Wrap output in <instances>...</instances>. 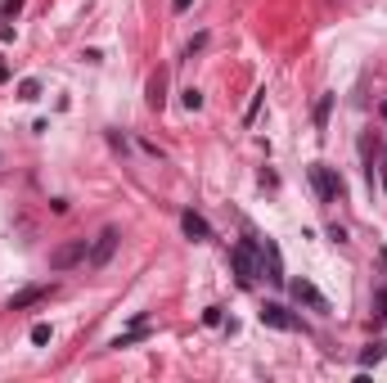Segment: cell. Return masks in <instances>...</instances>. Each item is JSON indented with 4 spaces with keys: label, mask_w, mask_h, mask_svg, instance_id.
Returning <instances> with one entry per match:
<instances>
[{
    "label": "cell",
    "mask_w": 387,
    "mask_h": 383,
    "mask_svg": "<svg viewBox=\"0 0 387 383\" xmlns=\"http://www.w3.org/2000/svg\"><path fill=\"white\" fill-rule=\"evenodd\" d=\"M257 252H262V244H257L252 235H248V239H243V244L230 252L234 275H239V285H243V289H252V280H257Z\"/></svg>",
    "instance_id": "1"
},
{
    "label": "cell",
    "mask_w": 387,
    "mask_h": 383,
    "mask_svg": "<svg viewBox=\"0 0 387 383\" xmlns=\"http://www.w3.org/2000/svg\"><path fill=\"white\" fill-rule=\"evenodd\" d=\"M113 252H118V225H104V230L95 235L91 252H86V262H91L95 271H99V266H108V257H113Z\"/></svg>",
    "instance_id": "2"
},
{
    "label": "cell",
    "mask_w": 387,
    "mask_h": 383,
    "mask_svg": "<svg viewBox=\"0 0 387 383\" xmlns=\"http://www.w3.org/2000/svg\"><path fill=\"white\" fill-rule=\"evenodd\" d=\"M86 252H91V239H73V244H63V248L50 252V266H54V271H68V266L86 262Z\"/></svg>",
    "instance_id": "3"
},
{
    "label": "cell",
    "mask_w": 387,
    "mask_h": 383,
    "mask_svg": "<svg viewBox=\"0 0 387 383\" xmlns=\"http://www.w3.org/2000/svg\"><path fill=\"white\" fill-rule=\"evenodd\" d=\"M311 180H315V190H320L324 203H334V198L342 194V176H334L324 163H315V167H311Z\"/></svg>",
    "instance_id": "4"
},
{
    "label": "cell",
    "mask_w": 387,
    "mask_h": 383,
    "mask_svg": "<svg viewBox=\"0 0 387 383\" xmlns=\"http://www.w3.org/2000/svg\"><path fill=\"white\" fill-rule=\"evenodd\" d=\"M293 297H297L302 307H311V311H329V297L315 289L311 280H293Z\"/></svg>",
    "instance_id": "5"
},
{
    "label": "cell",
    "mask_w": 387,
    "mask_h": 383,
    "mask_svg": "<svg viewBox=\"0 0 387 383\" xmlns=\"http://www.w3.org/2000/svg\"><path fill=\"white\" fill-rule=\"evenodd\" d=\"M262 325H270V330H297V316L289 307H279V302H266L262 307Z\"/></svg>",
    "instance_id": "6"
},
{
    "label": "cell",
    "mask_w": 387,
    "mask_h": 383,
    "mask_svg": "<svg viewBox=\"0 0 387 383\" xmlns=\"http://www.w3.org/2000/svg\"><path fill=\"white\" fill-rule=\"evenodd\" d=\"M180 230L190 235L194 244H207V239H212V225L198 217V212H180Z\"/></svg>",
    "instance_id": "7"
},
{
    "label": "cell",
    "mask_w": 387,
    "mask_h": 383,
    "mask_svg": "<svg viewBox=\"0 0 387 383\" xmlns=\"http://www.w3.org/2000/svg\"><path fill=\"white\" fill-rule=\"evenodd\" d=\"M262 262L270 266V275H266V280L284 285V262H279V248H275V244H262Z\"/></svg>",
    "instance_id": "8"
},
{
    "label": "cell",
    "mask_w": 387,
    "mask_h": 383,
    "mask_svg": "<svg viewBox=\"0 0 387 383\" xmlns=\"http://www.w3.org/2000/svg\"><path fill=\"white\" fill-rule=\"evenodd\" d=\"M167 104V73H153L149 77V108H162Z\"/></svg>",
    "instance_id": "9"
},
{
    "label": "cell",
    "mask_w": 387,
    "mask_h": 383,
    "mask_svg": "<svg viewBox=\"0 0 387 383\" xmlns=\"http://www.w3.org/2000/svg\"><path fill=\"white\" fill-rule=\"evenodd\" d=\"M46 297V289H23L19 297H9V311H23V307H32V302H41Z\"/></svg>",
    "instance_id": "10"
},
{
    "label": "cell",
    "mask_w": 387,
    "mask_h": 383,
    "mask_svg": "<svg viewBox=\"0 0 387 383\" xmlns=\"http://www.w3.org/2000/svg\"><path fill=\"white\" fill-rule=\"evenodd\" d=\"M387 357V343H369L365 352H361V365H378Z\"/></svg>",
    "instance_id": "11"
},
{
    "label": "cell",
    "mask_w": 387,
    "mask_h": 383,
    "mask_svg": "<svg viewBox=\"0 0 387 383\" xmlns=\"http://www.w3.org/2000/svg\"><path fill=\"white\" fill-rule=\"evenodd\" d=\"M329 108H334V95H320V104H315V126H329Z\"/></svg>",
    "instance_id": "12"
},
{
    "label": "cell",
    "mask_w": 387,
    "mask_h": 383,
    "mask_svg": "<svg viewBox=\"0 0 387 383\" xmlns=\"http://www.w3.org/2000/svg\"><path fill=\"white\" fill-rule=\"evenodd\" d=\"M19 99H41V81H32V77H27L23 86H19Z\"/></svg>",
    "instance_id": "13"
},
{
    "label": "cell",
    "mask_w": 387,
    "mask_h": 383,
    "mask_svg": "<svg viewBox=\"0 0 387 383\" xmlns=\"http://www.w3.org/2000/svg\"><path fill=\"white\" fill-rule=\"evenodd\" d=\"M32 343H36V347L50 343V325H32Z\"/></svg>",
    "instance_id": "14"
},
{
    "label": "cell",
    "mask_w": 387,
    "mask_h": 383,
    "mask_svg": "<svg viewBox=\"0 0 387 383\" xmlns=\"http://www.w3.org/2000/svg\"><path fill=\"white\" fill-rule=\"evenodd\" d=\"M185 108H190V113H198V108H203V95H198L194 86H190V91H185Z\"/></svg>",
    "instance_id": "15"
},
{
    "label": "cell",
    "mask_w": 387,
    "mask_h": 383,
    "mask_svg": "<svg viewBox=\"0 0 387 383\" xmlns=\"http://www.w3.org/2000/svg\"><path fill=\"white\" fill-rule=\"evenodd\" d=\"M262 99H266V91H257V95H252V104H248V113H243V118H248V122L257 118V108H262Z\"/></svg>",
    "instance_id": "16"
},
{
    "label": "cell",
    "mask_w": 387,
    "mask_h": 383,
    "mask_svg": "<svg viewBox=\"0 0 387 383\" xmlns=\"http://www.w3.org/2000/svg\"><path fill=\"white\" fill-rule=\"evenodd\" d=\"M374 302H378V316L387 320V293H378V297H374Z\"/></svg>",
    "instance_id": "17"
},
{
    "label": "cell",
    "mask_w": 387,
    "mask_h": 383,
    "mask_svg": "<svg viewBox=\"0 0 387 383\" xmlns=\"http://www.w3.org/2000/svg\"><path fill=\"white\" fill-rule=\"evenodd\" d=\"M190 5H194V0H171V9H176V14H185Z\"/></svg>",
    "instance_id": "18"
},
{
    "label": "cell",
    "mask_w": 387,
    "mask_h": 383,
    "mask_svg": "<svg viewBox=\"0 0 387 383\" xmlns=\"http://www.w3.org/2000/svg\"><path fill=\"white\" fill-rule=\"evenodd\" d=\"M378 113H383V122H387V99H383V104H378Z\"/></svg>",
    "instance_id": "19"
},
{
    "label": "cell",
    "mask_w": 387,
    "mask_h": 383,
    "mask_svg": "<svg viewBox=\"0 0 387 383\" xmlns=\"http://www.w3.org/2000/svg\"><path fill=\"white\" fill-rule=\"evenodd\" d=\"M5 77H9V73H5V68H0V81H5Z\"/></svg>",
    "instance_id": "20"
}]
</instances>
